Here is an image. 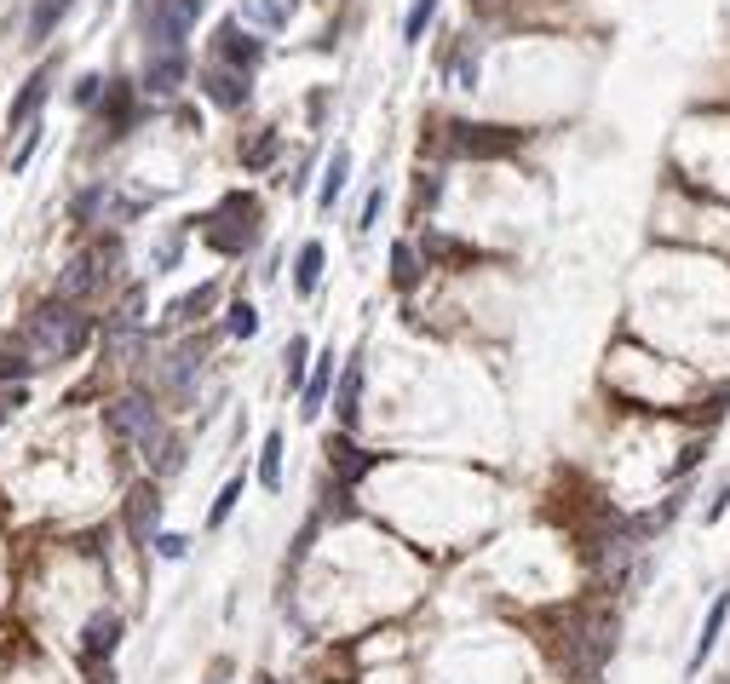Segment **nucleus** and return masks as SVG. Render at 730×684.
Wrapping results in <instances>:
<instances>
[{"label":"nucleus","mask_w":730,"mask_h":684,"mask_svg":"<svg viewBox=\"0 0 730 684\" xmlns=\"http://www.w3.org/2000/svg\"><path fill=\"white\" fill-rule=\"evenodd\" d=\"M432 18H437V0H414V6H409V18H403V41H420Z\"/></svg>","instance_id":"28"},{"label":"nucleus","mask_w":730,"mask_h":684,"mask_svg":"<svg viewBox=\"0 0 730 684\" xmlns=\"http://www.w3.org/2000/svg\"><path fill=\"white\" fill-rule=\"evenodd\" d=\"M420 253H426V265H449V271L478 265V248H466V242L443 236V230H426V236H420Z\"/></svg>","instance_id":"12"},{"label":"nucleus","mask_w":730,"mask_h":684,"mask_svg":"<svg viewBox=\"0 0 730 684\" xmlns=\"http://www.w3.org/2000/svg\"><path fill=\"white\" fill-rule=\"evenodd\" d=\"M110 432L121 437V443H133L156 472H179V437L167 432V420L156 414L150 397H138V391L115 397L110 403Z\"/></svg>","instance_id":"1"},{"label":"nucleus","mask_w":730,"mask_h":684,"mask_svg":"<svg viewBox=\"0 0 730 684\" xmlns=\"http://www.w3.org/2000/svg\"><path fill=\"white\" fill-rule=\"evenodd\" d=\"M259 483H265V489H282V432H271L265 437V449H259Z\"/></svg>","instance_id":"23"},{"label":"nucleus","mask_w":730,"mask_h":684,"mask_svg":"<svg viewBox=\"0 0 730 684\" xmlns=\"http://www.w3.org/2000/svg\"><path fill=\"white\" fill-rule=\"evenodd\" d=\"M213 52H219V64H225V69H242V75H248V69H259V58H265V46L253 41V35H248V29H242L236 18L219 23V35H213Z\"/></svg>","instance_id":"6"},{"label":"nucleus","mask_w":730,"mask_h":684,"mask_svg":"<svg viewBox=\"0 0 730 684\" xmlns=\"http://www.w3.org/2000/svg\"><path fill=\"white\" fill-rule=\"evenodd\" d=\"M184 69H190L184 52H150V64H144V81H138V87L156 92V98H167V92L184 87Z\"/></svg>","instance_id":"8"},{"label":"nucleus","mask_w":730,"mask_h":684,"mask_svg":"<svg viewBox=\"0 0 730 684\" xmlns=\"http://www.w3.org/2000/svg\"><path fill=\"white\" fill-rule=\"evenodd\" d=\"M98 265H104V248H98V253H81V259H75V265H69V271H64V282H58V294H64V299H87L92 288L104 282V276H98Z\"/></svg>","instance_id":"14"},{"label":"nucleus","mask_w":730,"mask_h":684,"mask_svg":"<svg viewBox=\"0 0 730 684\" xmlns=\"http://www.w3.org/2000/svg\"><path fill=\"white\" fill-rule=\"evenodd\" d=\"M236 501H242V478H230L225 489H219V501H213V512H207V524L219 529L230 518V512H236Z\"/></svg>","instance_id":"29"},{"label":"nucleus","mask_w":730,"mask_h":684,"mask_svg":"<svg viewBox=\"0 0 730 684\" xmlns=\"http://www.w3.org/2000/svg\"><path fill=\"white\" fill-rule=\"evenodd\" d=\"M328 391H334V351H322L317 368H311V380H305V391H299V403H305V420L311 414H322V403H328Z\"/></svg>","instance_id":"17"},{"label":"nucleus","mask_w":730,"mask_h":684,"mask_svg":"<svg viewBox=\"0 0 730 684\" xmlns=\"http://www.w3.org/2000/svg\"><path fill=\"white\" fill-rule=\"evenodd\" d=\"M391 282H397V288H414V282H420V248H414V242H397V248H391Z\"/></svg>","instance_id":"22"},{"label":"nucleus","mask_w":730,"mask_h":684,"mask_svg":"<svg viewBox=\"0 0 730 684\" xmlns=\"http://www.w3.org/2000/svg\"><path fill=\"white\" fill-rule=\"evenodd\" d=\"M52 81H58V64H41L29 81H23V92L12 98V110H6V127H29L35 121V110L46 104V92H52Z\"/></svg>","instance_id":"7"},{"label":"nucleus","mask_w":730,"mask_h":684,"mask_svg":"<svg viewBox=\"0 0 730 684\" xmlns=\"http://www.w3.org/2000/svg\"><path fill=\"white\" fill-rule=\"evenodd\" d=\"M443 144H449V156L466 161H501L512 150H524V133L495 127V121H443Z\"/></svg>","instance_id":"4"},{"label":"nucleus","mask_w":730,"mask_h":684,"mask_svg":"<svg viewBox=\"0 0 730 684\" xmlns=\"http://www.w3.org/2000/svg\"><path fill=\"white\" fill-rule=\"evenodd\" d=\"M156 552L161 558H184V541L179 535H156Z\"/></svg>","instance_id":"34"},{"label":"nucleus","mask_w":730,"mask_h":684,"mask_svg":"<svg viewBox=\"0 0 730 684\" xmlns=\"http://www.w3.org/2000/svg\"><path fill=\"white\" fill-rule=\"evenodd\" d=\"M115 639H121V616H115V610H98V616L87 621V633H81V662L98 667V656H110Z\"/></svg>","instance_id":"9"},{"label":"nucleus","mask_w":730,"mask_h":684,"mask_svg":"<svg viewBox=\"0 0 730 684\" xmlns=\"http://www.w3.org/2000/svg\"><path fill=\"white\" fill-rule=\"evenodd\" d=\"M64 12H69V0H35V12H29V41L41 46L58 23H64Z\"/></svg>","instance_id":"20"},{"label":"nucleus","mask_w":730,"mask_h":684,"mask_svg":"<svg viewBox=\"0 0 730 684\" xmlns=\"http://www.w3.org/2000/svg\"><path fill=\"white\" fill-rule=\"evenodd\" d=\"M328 466H334V472H340V483L351 489L363 472H374V466H380V455H363L351 437H328Z\"/></svg>","instance_id":"10"},{"label":"nucleus","mask_w":730,"mask_h":684,"mask_svg":"<svg viewBox=\"0 0 730 684\" xmlns=\"http://www.w3.org/2000/svg\"><path fill=\"white\" fill-rule=\"evenodd\" d=\"M696 460H702V443H690L685 455H679V466H673V472H690V466H696Z\"/></svg>","instance_id":"36"},{"label":"nucleus","mask_w":730,"mask_h":684,"mask_svg":"<svg viewBox=\"0 0 730 684\" xmlns=\"http://www.w3.org/2000/svg\"><path fill=\"white\" fill-rule=\"evenodd\" d=\"M725 621H730V593H719V598H713V610H708V621H702V639H696V650H690V673L713 656V644H719V633H725Z\"/></svg>","instance_id":"18"},{"label":"nucleus","mask_w":730,"mask_h":684,"mask_svg":"<svg viewBox=\"0 0 730 684\" xmlns=\"http://www.w3.org/2000/svg\"><path fill=\"white\" fill-rule=\"evenodd\" d=\"M202 87H207V98L213 104H225V110H242L248 104V75L242 69H202Z\"/></svg>","instance_id":"11"},{"label":"nucleus","mask_w":730,"mask_h":684,"mask_svg":"<svg viewBox=\"0 0 730 684\" xmlns=\"http://www.w3.org/2000/svg\"><path fill=\"white\" fill-rule=\"evenodd\" d=\"M156 518H161L156 489H133V501H127V529H133L138 547H150V535H156Z\"/></svg>","instance_id":"15"},{"label":"nucleus","mask_w":730,"mask_h":684,"mask_svg":"<svg viewBox=\"0 0 730 684\" xmlns=\"http://www.w3.org/2000/svg\"><path fill=\"white\" fill-rule=\"evenodd\" d=\"M202 18V0H150L144 12V41L150 52H184V35Z\"/></svg>","instance_id":"5"},{"label":"nucleus","mask_w":730,"mask_h":684,"mask_svg":"<svg viewBox=\"0 0 730 684\" xmlns=\"http://www.w3.org/2000/svg\"><path fill=\"white\" fill-rule=\"evenodd\" d=\"M317 282H322V242H305L299 259H294V288L299 294H311Z\"/></svg>","instance_id":"21"},{"label":"nucleus","mask_w":730,"mask_h":684,"mask_svg":"<svg viewBox=\"0 0 730 684\" xmlns=\"http://www.w3.org/2000/svg\"><path fill=\"white\" fill-rule=\"evenodd\" d=\"M12 409H23V386L0 391V420H6V414H12Z\"/></svg>","instance_id":"35"},{"label":"nucleus","mask_w":730,"mask_h":684,"mask_svg":"<svg viewBox=\"0 0 730 684\" xmlns=\"http://www.w3.org/2000/svg\"><path fill=\"white\" fill-rule=\"evenodd\" d=\"M357 403H363V363H345L340 368V386H334V414H340V426H357Z\"/></svg>","instance_id":"16"},{"label":"nucleus","mask_w":730,"mask_h":684,"mask_svg":"<svg viewBox=\"0 0 730 684\" xmlns=\"http://www.w3.org/2000/svg\"><path fill=\"white\" fill-rule=\"evenodd\" d=\"M242 18L265 23V29H282L288 23V0H242Z\"/></svg>","instance_id":"24"},{"label":"nucleus","mask_w":730,"mask_h":684,"mask_svg":"<svg viewBox=\"0 0 730 684\" xmlns=\"http://www.w3.org/2000/svg\"><path fill=\"white\" fill-rule=\"evenodd\" d=\"M29 368H35V363H23L18 351H0V380H23Z\"/></svg>","instance_id":"31"},{"label":"nucleus","mask_w":730,"mask_h":684,"mask_svg":"<svg viewBox=\"0 0 730 684\" xmlns=\"http://www.w3.org/2000/svg\"><path fill=\"white\" fill-rule=\"evenodd\" d=\"M213 299H219V288L207 282V288H196L190 299H179V305H173V322H196V317H207V311H213Z\"/></svg>","instance_id":"25"},{"label":"nucleus","mask_w":730,"mask_h":684,"mask_svg":"<svg viewBox=\"0 0 730 684\" xmlns=\"http://www.w3.org/2000/svg\"><path fill=\"white\" fill-rule=\"evenodd\" d=\"M276 150H282V138H276V133H259L248 150H242V167H248V173H259V167H271V161H276Z\"/></svg>","instance_id":"26"},{"label":"nucleus","mask_w":730,"mask_h":684,"mask_svg":"<svg viewBox=\"0 0 730 684\" xmlns=\"http://www.w3.org/2000/svg\"><path fill=\"white\" fill-rule=\"evenodd\" d=\"M380 207H386V196L380 190H368V202H363V219H357V230H368L374 219H380Z\"/></svg>","instance_id":"32"},{"label":"nucleus","mask_w":730,"mask_h":684,"mask_svg":"<svg viewBox=\"0 0 730 684\" xmlns=\"http://www.w3.org/2000/svg\"><path fill=\"white\" fill-rule=\"evenodd\" d=\"M725 506H730V483H725V489H719V495H713V506H708V518H725Z\"/></svg>","instance_id":"37"},{"label":"nucleus","mask_w":730,"mask_h":684,"mask_svg":"<svg viewBox=\"0 0 730 684\" xmlns=\"http://www.w3.org/2000/svg\"><path fill=\"white\" fill-rule=\"evenodd\" d=\"M345 179H351V150H334L328 167H322V190H317V207H334L345 196Z\"/></svg>","instance_id":"19"},{"label":"nucleus","mask_w":730,"mask_h":684,"mask_svg":"<svg viewBox=\"0 0 730 684\" xmlns=\"http://www.w3.org/2000/svg\"><path fill=\"white\" fill-rule=\"evenodd\" d=\"M98 87H104L98 75H81V81H75V104H92V98H98Z\"/></svg>","instance_id":"33"},{"label":"nucleus","mask_w":730,"mask_h":684,"mask_svg":"<svg viewBox=\"0 0 730 684\" xmlns=\"http://www.w3.org/2000/svg\"><path fill=\"white\" fill-rule=\"evenodd\" d=\"M133 115H138V98L127 81H110L104 87V127H110V138H121L127 127H133Z\"/></svg>","instance_id":"13"},{"label":"nucleus","mask_w":730,"mask_h":684,"mask_svg":"<svg viewBox=\"0 0 730 684\" xmlns=\"http://www.w3.org/2000/svg\"><path fill=\"white\" fill-rule=\"evenodd\" d=\"M305 380H311V345L294 334V340H288V386L305 391Z\"/></svg>","instance_id":"27"},{"label":"nucleus","mask_w":730,"mask_h":684,"mask_svg":"<svg viewBox=\"0 0 730 684\" xmlns=\"http://www.w3.org/2000/svg\"><path fill=\"white\" fill-rule=\"evenodd\" d=\"M259 219H265L259 202L242 196V190H230L225 202L202 219V242L213 253H230V259H236V253H253V248H259Z\"/></svg>","instance_id":"3"},{"label":"nucleus","mask_w":730,"mask_h":684,"mask_svg":"<svg viewBox=\"0 0 730 684\" xmlns=\"http://www.w3.org/2000/svg\"><path fill=\"white\" fill-rule=\"evenodd\" d=\"M23 340L35 345L41 363H69V357L87 351L92 328H87V317H81L75 305H41L35 317L23 322Z\"/></svg>","instance_id":"2"},{"label":"nucleus","mask_w":730,"mask_h":684,"mask_svg":"<svg viewBox=\"0 0 730 684\" xmlns=\"http://www.w3.org/2000/svg\"><path fill=\"white\" fill-rule=\"evenodd\" d=\"M230 334H236V340H253V334H259V311H253V305H236V311H230Z\"/></svg>","instance_id":"30"}]
</instances>
